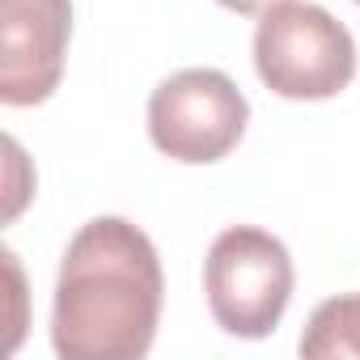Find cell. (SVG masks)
I'll use <instances>...</instances> for the list:
<instances>
[{
    "instance_id": "5",
    "label": "cell",
    "mask_w": 360,
    "mask_h": 360,
    "mask_svg": "<svg viewBox=\"0 0 360 360\" xmlns=\"http://www.w3.org/2000/svg\"><path fill=\"white\" fill-rule=\"evenodd\" d=\"M72 0H0V102L39 106L60 89Z\"/></svg>"
},
{
    "instance_id": "2",
    "label": "cell",
    "mask_w": 360,
    "mask_h": 360,
    "mask_svg": "<svg viewBox=\"0 0 360 360\" xmlns=\"http://www.w3.org/2000/svg\"><path fill=\"white\" fill-rule=\"evenodd\" d=\"M255 72L276 98L326 102L356 77V39L322 5L284 0L259 18Z\"/></svg>"
},
{
    "instance_id": "4",
    "label": "cell",
    "mask_w": 360,
    "mask_h": 360,
    "mask_svg": "<svg viewBox=\"0 0 360 360\" xmlns=\"http://www.w3.org/2000/svg\"><path fill=\"white\" fill-rule=\"evenodd\" d=\"M250 123V102L221 68H183L148 98V140L183 165H212L229 157Z\"/></svg>"
},
{
    "instance_id": "3",
    "label": "cell",
    "mask_w": 360,
    "mask_h": 360,
    "mask_svg": "<svg viewBox=\"0 0 360 360\" xmlns=\"http://www.w3.org/2000/svg\"><path fill=\"white\" fill-rule=\"evenodd\" d=\"M292 255L288 246L259 229L233 225L217 233L204 259V292L217 326L238 339H267L292 301Z\"/></svg>"
},
{
    "instance_id": "1",
    "label": "cell",
    "mask_w": 360,
    "mask_h": 360,
    "mask_svg": "<svg viewBox=\"0 0 360 360\" xmlns=\"http://www.w3.org/2000/svg\"><path fill=\"white\" fill-rule=\"evenodd\" d=\"M165 276L148 233L123 217L85 221L56 276L51 347L64 360H140L161 322Z\"/></svg>"
},
{
    "instance_id": "6",
    "label": "cell",
    "mask_w": 360,
    "mask_h": 360,
    "mask_svg": "<svg viewBox=\"0 0 360 360\" xmlns=\"http://www.w3.org/2000/svg\"><path fill=\"white\" fill-rule=\"evenodd\" d=\"M301 356L309 360H343V356H360V292H343L322 301L305 330H301Z\"/></svg>"
},
{
    "instance_id": "7",
    "label": "cell",
    "mask_w": 360,
    "mask_h": 360,
    "mask_svg": "<svg viewBox=\"0 0 360 360\" xmlns=\"http://www.w3.org/2000/svg\"><path fill=\"white\" fill-rule=\"evenodd\" d=\"M217 5H225L229 13H242V18H263L267 9L284 5V0H217Z\"/></svg>"
},
{
    "instance_id": "8",
    "label": "cell",
    "mask_w": 360,
    "mask_h": 360,
    "mask_svg": "<svg viewBox=\"0 0 360 360\" xmlns=\"http://www.w3.org/2000/svg\"><path fill=\"white\" fill-rule=\"evenodd\" d=\"M356 5H360V0H356Z\"/></svg>"
}]
</instances>
